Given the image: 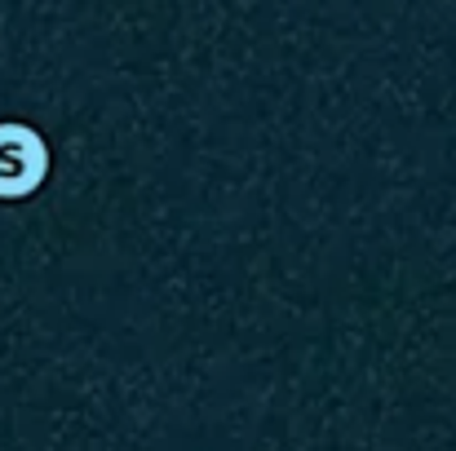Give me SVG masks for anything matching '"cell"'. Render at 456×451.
Returning <instances> with one entry per match:
<instances>
[{"label":"cell","instance_id":"6da1fadb","mask_svg":"<svg viewBox=\"0 0 456 451\" xmlns=\"http://www.w3.org/2000/svg\"><path fill=\"white\" fill-rule=\"evenodd\" d=\"M49 177V147L31 125L0 120V199H27Z\"/></svg>","mask_w":456,"mask_h":451}]
</instances>
